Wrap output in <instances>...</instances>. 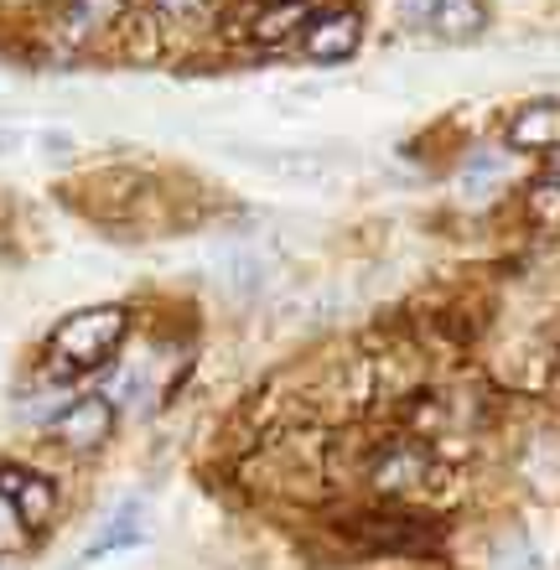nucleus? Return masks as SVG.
Returning a JSON list of instances; mask_svg holds the SVG:
<instances>
[{"mask_svg":"<svg viewBox=\"0 0 560 570\" xmlns=\"http://www.w3.org/2000/svg\"><path fill=\"white\" fill-rule=\"evenodd\" d=\"M259 281H265V259H255V255H244V249H234V255L224 259V285L228 291H259Z\"/></svg>","mask_w":560,"mask_h":570,"instance_id":"11","label":"nucleus"},{"mask_svg":"<svg viewBox=\"0 0 560 570\" xmlns=\"http://www.w3.org/2000/svg\"><path fill=\"white\" fill-rule=\"evenodd\" d=\"M125 327H130V316L120 306H89V312L68 316L58 332H52V343H47V358L58 374H89L99 363L125 343Z\"/></svg>","mask_w":560,"mask_h":570,"instance_id":"1","label":"nucleus"},{"mask_svg":"<svg viewBox=\"0 0 560 570\" xmlns=\"http://www.w3.org/2000/svg\"><path fill=\"white\" fill-rule=\"evenodd\" d=\"M125 16V0H73L68 16H62V37L68 42H94V37H105L115 21Z\"/></svg>","mask_w":560,"mask_h":570,"instance_id":"9","label":"nucleus"},{"mask_svg":"<svg viewBox=\"0 0 560 570\" xmlns=\"http://www.w3.org/2000/svg\"><path fill=\"white\" fill-rule=\"evenodd\" d=\"M0 498L11 503L27 529H42L52 519V509H58V488L37 478V472H27V466H0Z\"/></svg>","mask_w":560,"mask_h":570,"instance_id":"4","label":"nucleus"},{"mask_svg":"<svg viewBox=\"0 0 560 570\" xmlns=\"http://www.w3.org/2000/svg\"><path fill=\"white\" fill-rule=\"evenodd\" d=\"M11 146H16V136H11V130H0V156H6Z\"/></svg>","mask_w":560,"mask_h":570,"instance_id":"13","label":"nucleus"},{"mask_svg":"<svg viewBox=\"0 0 560 570\" xmlns=\"http://www.w3.org/2000/svg\"><path fill=\"white\" fill-rule=\"evenodd\" d=\"M140 540H146V509L130 498V503H120V509L105 519V529L89 540L83 560H99V556H109V550H130V544H140Z\"/></svg>","mask_w":560,"mask_h":570,"instance_id":"7","label":"nucleus"},{"mask_svg":"<svg viewBox=\"0 0 560 570\" xmlns=\"http://www.w3.org/2000/svg\"><path fill=\"white\" fill-rule=\"evenodd\" d=\"M306 21H312V6H306V0H281V6H265V11L249 21V37L271 47V42H286L291 31L306 27Z\"/></svg>","mask_w":560,"mask_h":570,"instance_id":"10","label":"nucleus"},{"mask_svg":"<svg viewBox=\"0 0 560 570\" xmlns=\"http://www.w3.org/2000/svg\"><path fill=\"white\" fill-rule=\"evenodd\" d=\"M0 570H21V566H16V560H0Z\"/></svg>","mask_w":560,"mask_h":570,"instance_id":"14","label":"nucleus"},{"mask_svg":"<svg viewBox=\"0 0 560 570\" xmlns=\"http://www.w3.org/2000/svg\"><path fill=\"white\" fill-rule=\"evenodd\" d=\"M530 203H534V218H540V224H556V177H550V171H546V177H540V181H534V187H530Z\"/></svg>","mask_w":560,"mask_h":570,"instance_id":"12","label":"nucleus"},{"mask_svg":"<svg viewBox=\"0 0 560 570\" xmlns=\"http://www.w3.org/2000/svg\"><path fill=\"white\" fill-rule=\"evenodd\" d=\"M425 472H431V456L415 441H384L374 451V462H369V482L379 493H410V488L425 482Z\"/></svg>","mask_w":560,"mask_h":570,"instance_id":"3","label":"nucleus"},{"mask_svg":"<svg viewBox=\"0 0 560 570\" xmlns=\"http://www.w3.org/2000/svg\"><path fill=\"white\" fill-rule=\"evenodd\" d=\"M405 11L425 21V31H436L441 42H468L483 31V0H405Z\"/></svg>","mask_w":560,"mask_h":570,"instance_id":"6","label":"nucleus"},{"mask_svg":"<svg viewBox=\"0 0 560 570\" xmlns=\"http://www.w3.org/2000/svg\"><path fill=\"white\" fill-rule=\"evenodd\" d=\"M556 136H560V115L550 99H540V105L514 115V125H509V150H556Z\"/></svg>","mask_w":560,"mask_h":570,"instance_id":"8","label":"nucleus"},{"mask_svg":"<svg viewBox=\"0 0 560 570\" xmlns=\"http://www.w3.org/2000/svg\"><path fill=\"white\" fill-rule=\"evenodd\" d=\"M109 425H115V405L105 394H83V400H68V410L52 421V435L73 451H94L109 441Z\"/></svg>","mask_w":560,"mask_h":570,"instance_id":"2","label":"nucleus"},{"mask_svg":"<svg viewBox=\"0 0 560 570\" xmlns=\"http://www.w3.org/2000/svg\"><path fill=\"white\" fill-rule=\"evenodd\" d=\"M302 42L317 62H348L353 52H358V42H364V21H358L353 11L312 16V21L302 27Z\"/></svg>","mask_w":560,"mask_h":570,"instance_id":"5","label":"nucleus"}]
</instances>
